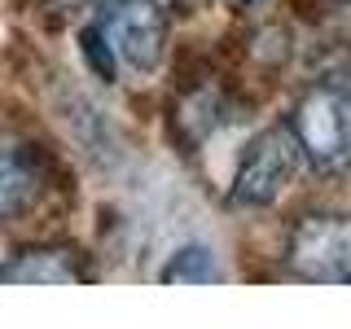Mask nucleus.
I'll return each mask as SVG.
<instances>
[{"instance_id":"1","label":"nucleus","mask_w":351,"mask_h":329,"mask_svg":"<svg viewBox=\"0 0 351 329\" xmlns=\"http://www.w3.org/2000/svg\"><path fill=\"white\" fill-rule=\"evenodd\" d=\"M299 154L312 171L343 175L351 171V88L343 84H312L294 101L290 123Z\"/></svg>"},{"instance_id":"2","label":"nucleus","mask_w":351,"mask_h":329,"mask_svg":"<svg viewBox=\"0 0 351 329\" xmlns=\"http://www.w3.org/2000/svg\"><path fill=\"white\" fill-rule=\"evenodd\" d=\"M303 154H299V141H294L290 127H268V132H255L246 141L237 158V171H233V197L237 206H272L277 197L290 189L294 171H299Z\"/></svg>"},{"instance_id":"3","label":"nucleus","mask_w":351,"mask_h":329,"mask_svg":"<svg viewBox=\"0 0 351 329\" xmlns=\"http://www.w3.org/2000/svg\"><path fill=\"white\" fill-rule=\"evenodd\" d=\"M97 27L110 40L123 71L149 75L158 71L162 49H167V18L162 0H97Z\"/></svg>"},{"instance_id":"4","label":"nucleus","mask_w":351,"mask_h":329,"mask_svg":"<svg viewBox=\"0 0 351 329\" xmlns=\"http://www.w3.org/2000/svg\"><path fill=\"white\" fill-rule=\"evenodd\" d=\"M285 263L294 277L347 285L351 281V215H303L285 237Z\"/></svg>"},{"instance_id":"5","label":"nucleus","mask_w":351,"mask_h":329,"mask_svg":"<svg viewBox=\"0 0 351 329\" xmlns=\"http://www.w3.org/2000/svg\"><path fill=\"white\" fill-rule=\"evenodd\" d=\"M49 189V171L31 141L0 132V219H18L44 197Z\"/></svg>"},{"instance_id":"6","label":"nucleus","mask_w":351,"mask_h":329,"mask_svg":"<svg viewBox=\"0 0 351 329\" xmlns=\"http://www.w3.org/2000/svg\"><path fill=\"white\" fill-rule=\"evenodd\" d=\"M0 281L9 285H80L88 281V268L66 246H27L0 268Z\"/></svg>"},{"instance_id":"7","label":"nucleus","mask_w":351,"mask_h":329,"mask_svg":"<svg viewBox=\"0 0 351 329\" xmlns=\"http://www.w3.org/2000/svg\"><path fill=\"white\" fill-rule=\"evenodd\" d=\"M158 281L162 285H219L224 281V268H219L211 246L184 241V246H176L167 255V263L158 268Z\"/></svg>"},{"instance_id":"8","label":"nucleus","mask_w":351,"mask_h":329,"mask_svg":"<svg viewBox=\"0 0 351 329\" xmlns=\"http://www.w3.org/2000/svg\"><path fill=\"white\" fill-rule=\"evenodd\" d=\"M80 53H84V62H88V71H97V80L101 84H114L119 80V58H114V49H110V40L101 36V27H84L80 31Z\"/></svg>"},{"instance_id":"9","label":"nucleus","mask_w":351,"mask_h":329,"mask_svg":"<svg viewBox=\"0 0 351 329\" xmlns=\"http://www.w3.org/2000/svg\"><path fill=\"white\" fill-rule=\"evenodd\" d=\"M53 5H62V9H75V5H84V0H53Z\"/></svg>"},{"instance_id":"10","label":"nucleus","mask_w":351,"mask_h":329,"mask_svg":"<svg viewBox=\"0 0 351 329\" xmlns=\"http://www.w3.org/2000/svg\"><path fill=\"white\" fill-rule=\"evenodd\" d=\"M237 5H246V9H255V5H263V0H237Z\"/></svg>"},{"instance_id":"11","label":"nucleus","mask_w":351,"mask_h":329,"mask_svg":"<svg viewBox=\"0 0 351 329\" xmlns=\"http://www.w3.org/2000/svg\"><path fill=\"white\" fill-rule=\"evenodd\" d=\"M167 5H171V9H180V5H189V0H167Z\"/></svg>"},{"instance_id":"12","label":"nucleus","mask_w":351,"mask_h":329,"mask_svg":"<svg viewBox=\"0 0 351 329\" xmlns=\"http://www.w3.org/2000/svg\"><path fill=\"white\" fill-rule=\"evenodd\" d=\"M338 5H351V0H338Z\"/></svg>"}]
</instances>
